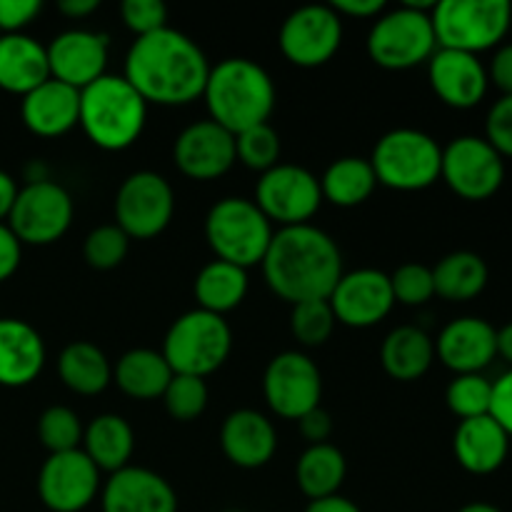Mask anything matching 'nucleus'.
<instances>
[{
	"mask_svg": "<svg viewBox=\"0 0 512 512\" xmlns=\"http://www.w3.org/2000/svg\"><path fill=\"white\" fill-rule=\"evenodd\" d=\"M498 355V330L483 318L465 315L440 330L435 358L455 375L483 373Z\"/></svg>",
	"mask_w": 512,
	"mask_h": 512,
	"instance_id": "412c9836",
	"label": "nucleus"
},
{
	"mask_svg": "<svg viewBox=\"0 0 512 512\" xmlns=\"http://www.w3.org/2000/svg\"><path fill=\"white\" fill-rule=\"evenodd\" d=\"M175 213L173 185L155 170H138L115 193V225L130 240L158 238Z\"/></svg>",
	"mask_w": 512,
	"mask_h": 512,
	"instance_id": "9b49d317",
	"label": "nucleus"
},
{
	"mask_svg": "<svg viewBox=\"0 0 512 512\" xmlns=\"http://www.w3.org/2000/svg\"><path fill=\"white\" fill-rule=\"evenodd\" d=\"M255 205L280 228L308 225L323 205L320 178L303 165L278 163L255 183Z\"/></svg>",
	"mask_w": 512,
	"mask_h": 512,
	"instance_id": "f8f14e48",
	"label": "nucleus"
},
{
	"mask_svg": "<svg viewBox=\"0 0 512 512\" xmlns=\"http://www.w3.org/2000/svg\"><path fill=\"white\" fill-rule=\"evenodd\" d=\"M45 365V343L38 330L18 318H0V385L25 388Z\"/></svg>",
	"mask_w": 512,
	"mask_h": 512,
	"instance_id": "393cba45",
	"label": "nucleus"
},
{
	"mask_svg": "<svg viewBox=\"0 0 512 512\" xmlns=\"http://www.w3.org/2000/svg\"><path fill=\"white\" fill-rule=\"evenodd\" d=\"M148 103L123 75L105 73L80 90L78 125L90 143L108 153H120L143 135Z\"/></svg>",
	"mask_w": 512,
	"mask_h": 512,
	"instance_id": "20e7f679",
	"label": "nucleus"
},
{
	"mask_svg": "<svg viewBox=\"0 0 512 512\" xmlns=\"http://www.w3.org/2000/svg\"><path fill=\"white\" fill-rule=\"evenodd\" d=\"M20 118L25 128L40 138H60L78 125L80 118V90L50 78L20 103Z\"/></svg>",
	"mask_w": 512,
	"mask_h": 512,
	"instance_id": "b1692460",
	"label": "nucleus"
},
{
	"mask_svg": "<svg viewBox=\"0 0 512 512\" xmlns=\"http://www.w3.org/2000/svg\"><path fill=\"white\" fill-rule=\"evenodd\" d=\"M173 160L185 178L215 180L235 165V135L215 120H195L180 130Z\"/></svg>",
	"mask_w": 512,
	"mask_h": 512,
	"instance_id": "6ab92c4d",
	"label": "nucleus"
},
{
	"mask_svg": "<svg viewBox=\"0 0 512 512\" xmlns=\"http://www.w3.org/2000/svg\"><path fill=\"white\" fill-rule=\"evenodd\" d=\"M45 80H50L48 48L33 35H0V90L23 98Z\"/></svg>",
	"mask_w": 512,
	"mask_h": 512,
	"instance_id": "bb28decb",
	"label": "nucleus"
},
{
	"mask_svg": "<svg viewBox=\"0 0 512 512\" xmlns=\"http://www.w3.org/2000/svg\"><path fill=\"white\" fill-rule=\"evenodd\" d=\"M83 430L78 413L65 405H50L38 418V440L50 455L78 450L83 443Z\"/></svg>",
	"mask_w": 512,
	"mask_h": 512,
	"instance_id": "c9c22d12",
	"label": "nucleus"
},
{
	"mask_svg": "<svg viewBox=\"0 0 512 512\" xmlns=\"http://www.w3.org/2000/svg\"><path fill=\"white\" fill-rule=\"evenodd\" d=\"M490 418L512 438V368L493 383Z\"/></svg>",
	"mask_w": 512,
	"mask_h": 512,
	"instance_id": "49530a36",
	"label": "nucleus"
},
{
	"mask_svg": "<svg viewBox=\"0 0 512 512\" xmlns=\"http://www.w3.org/2000/svg\"><path fill=\"white\" fill-rule=\"evenodd\" d=\"M428 78L433 93L448 108L470 110L483 103L488 93V68L478 55L438 48L428 60Z\"/></svg>",
	"mask_w": 512,
	"mask_h": 512,
	"instance_id": "aec40b11",
	"label": "nucleus"
},
{
	"mask_svg": "<svg viewBox=\"0 0 512 512\" xmlns=\"http://www.w3.org/2000/svg\"><path fill=\"white\" fill-rule=\"evenodd\" d=\"M130 238L115 223L98 225L83 243V258L93 270H115L128 258Z\"/></svg>",
	"mask_w": 512,
	"mask_h": 512,
	"instance_id": "a19ab883",
	"label": "nucleus"
},
{
	"mask_svg": "<svg viewBox=\"0 0 512 512\" xmlns=\"http://www.w3.org/2000/svg\"><path fill=\"white\" fill-rule=\"evenodd\" d=\"M278 45L288 63L320 68L330 63L343 45V18L330 5H300L280 25Z\"/></svg>",
	"mask_w": 512,
	"mask_h": 512,
	"instance_id": "4468645a",
	"label": "nucleus"
},
{
	"mask_svg": "<svg viewBox=\"0 0 512 512\" xmlns=\"http://www.w3.org/2000/svg\"><path fill=\"white\" fill-rule=\"evenodd\" d=\"M45 48H48L50 78L70 88L83 90L105 75L110 53V40L105 33L85 28L63 30Z\"/></svg>",
	"mask_w": 512,
	"mask_h": 512,
	"instance_id": "a211bd4d",
	"label": "nucleus"
},
{
	"mask_svg": "<svg viewBox=\"0 0 512 512\" xmlns=\"http://www.w3.org/2000/svg\"><path fill=\"white\" fill-rule=\"evenodd\" d=\"M298 428L310 445L328 443L330 435H333V418L325 408H315L298 420Z\"/></svg>",
	"mask_w": 512,
	"mask_h": 512,
	"instance_id": "de8ad7c7",
	"label": "nucleus"
},
{
	"mask_svg": "<svg viewBox=\"0 0 512 512\" xmlns=\"http://www.w3.org/2000/svg\"><path fill=\"white\" fill-rule=\"evenodd\" d=\"M488 80L503 95H512V43L498 45L488 68Z\"/></svg>",
	"mask_w": 512,
	"mask_h": 512,
	"instance_id": "8fccbe9b",
	"label": "nucleus"
},
{
	"mask_svg": "<svg viewBox=\"0 0 512 512\" xmlns=\"http://www.w3.org/2000/svg\"><path fill=\"white\" fill-rule=\"evenodd\" d=\"M378 188V178L370 160L358 155H345L333 160L320 178V193L323 200L333 203L335 208H355L370 200Z\"/></svg>",
	"mask_w": 512,
	"mask_h": 512,
	"instance_id": "72a5a7b5",
	"label": "nucleus"
},
{
	"mask_svg": "<svg viewBox=\"0 0 512 512\" xmlns=\"http://www.w3.org/2000/svg\"><path fill=\"white\" fill-rule=\"evenodd\" d=\"M455 460L473 475H490L500 470L510 453V435L490 415L460 420L453 435Z\"/></svg>",
	"mask_w": 512,
	"mask_h": 512,
	"instance_id": "a878e982",
	"label": "nucleus"
},
{
	"mask_svg": "<svg viewBox=\"0 0 512 512\" xmlns=\"http://www.w3.org/2000/svg\"><path fill=\"white\" fill-rule=\"evenodd\" d=\"M193 293L200 310L215 315L230 313L248 295V270L225 263V260H210L195 275Z\"/></svg>",
	"mask_w": 512,
	"mask_h": 512,
	"instance_id": "473e14b6",
	"label": "nucleus"
},
{
	"mask_svg": "<svg viewBox=\"0 0 512 512\" xmlns=\"http://www.w3.org/2000/svg\"><path fill=\"white\" fill-rule=\"evenodd\" d=\"M120 18L125 28L133 30L135 38L168 28V8L163 0H123Z\"/></svg>",
	"mask_w": 512,
	"mask_h": 512,
	"instance_id": "37998d69",
	"label": "nucleus"
},
{
	"mask_svg": "<svg viewBox=\"0 0 512 512\" xmlns=\"http://www.w3.org/2000/svg\"><path fill=\"white\" fill-rule=\"evenodd\" d=\"M458 512H503V510L495 508V505H490V503H468V505H463Z\"/></svg>",
	"mask_w": 512,
	"mask_h": 512,
	"instance_id": "4d7b16f0",
	"label": "nucleus"
},
{
	"mask_svg": "<svg viewBox=\"0 0 512 512\" xmlns=\"http://www.w3.org/2000/svg\"><path fill=\"white\" fill-rule=\"evenodd\" d=\"M485 140L503 158H512V95L495 100L485 120Z\"/></svg>",
	"mask_w": 512,
	"mask_h": 512,
	"instance_id": "c03bdc74",
	"label": "nucleus"
},
{
	"mask_svg": "<svg viewBox=\"0 0 512 512\" xmlns=\"http://www.w3.org/2000/svg\"><path fill=\"white\" fill-rule=\"evenodd\" d=\"M330 8H333L340 18L348 15V18L368 20V18H378L388 5H385V0H333Z\"/></svg>",
	"mask_w": 512,
	"mask_h": 512,
	"instance_id": "3c124183",
	"label": "nucleus"
},
{
	"mask_svg": "<svg viewBox=\"0 0 512 512\" xmlns=\"http://www.w3.org/2000/svg\"><path fill=\"white\" fill-rule=\"evenodd\" d=\"M435 360V343L418 325H400L390 330L380 348L385 373L398 383H415L430 370Z\"/></svg>",
	"mask_w": 512,
	"mask_h": 512,
	"instance_id": "cd10ccee",
	"label": "nucleus"
},
{
	"mask_svg": "<svg viewBox=\"0 0 512 512\" xmlns=\"http://www.w3.org/2000/svg\"><path fill=\"white\" fill-rule=\"evenodd\" d=\"M18 183L13 180V175L5 173V170H0V223H5L10 215V210H13L15 205V198H18Z\"/></svg>",
	"mask_w": 512,
	"mask_h": 512,
	"instance_id": "603ef678",
	"label": "nucleus"
},
{
	"mask_svg": "<svg viewBox=\"0 0 512 512\" xmlns=\"http://www.w3.org/2000/svg\"><path fill=\"white\" fill-rule=\"evenodd\" d=\"M260 268L280 300L298 305L330 298L343 275V255L325 230L293 225L275 230Z\"/></svg>",
	"mask_w": 512,
	"mask_h": 512,
	"instance_id": "f03ea898",
	"label": "nucleus"
},
{
	"mask_svg": "<svg viewBox=\"0 0 512 512\" xmlns=\"http://www.w3.org/2000/svg\"><path fill=\"white\" fill-rule=\"evenodd\" d=\"M335 313L328 300H308L293 305L290 313V333L303 348H320L330 340L335 330Z\"/></svg>",
	"mask_w": 512,
	"mask_h": 512,
	"instance_id": "e433bc0d",
	"label": "nucleus"
},
{
	"mask_svg": "<svg viewBox=\"0 0 512 512\" xmlns=\"http://www.w3.org/2000/svg\"><path fill=\"white\" fill-rule=\"evenodd\" d=\"M305 512H363L353 500L343 498V495H330L323 500H310Z\"/></svg>",
	"mask_w": 512,
	"mask_h": 512,
	"instance_id": "864d4df0",
	"label": "nucleus"
},
{
	"mask_svg": "<svg viewBox=\"0 0 512 512\" xmlns=\"http://www.w3.org/2000/svg\"><path fill=\"white\" fill-rule=\"evenodd\" d=\"M488 278V263L470 250H455L440 258L433 268L435 295L450 303H468L478 298L488 285Z\"/></svg>",
	"mask_w": 512,
	"mask_h": 512,
	"instance_id": "f704fd0d",
	"label": "nucleus"
},
{
	"mask_svg": "<svg viewBox=\"0 0 512 512\" xmlns=\"http://www.w3.org/2000/svg\"><path fill=\"white\" fill-rule=\"evenodd\" d=\"M40 0H0V35L23 33L40 15Z\"/></svg>",
	"mask_w": 512,
	"mask_h": 512,
	"instance_id": "a18cd8bd",
	"label": "nucleus"
},
{
	"mask_svg": "<svg viewBox=\"0 0 512 512\" xmlns=\"http://www.w3.org/2000/svg\"><path fill=\"white\" fill-rule=\"evenodd\" d=\"M20 258H23V245L15 238L13 230L8 228V223H0V283L13 278Z\"/></svg>",
	"mask_w": 512,
	"mask_h": 512,
	"instance_id": "09e8293b",
	"label": "nucleus"
},
{
	"mask_svg": "<svg viewBox=\"0 0 512 512\" xmlns=\"http://www.w3.org/2000/svg\"><path fill=\"white\" fill-rule=\"evenodd\" d=\"M163 405L168 415L178 423H193L208 408V385L193 375H173L163 393Z\"/></svg>",
	"mask_w": 512,
	"mask_h": 512,
	"instance_id": "ea45409f",
	"label": "nucleus"
},
{
	"mask_svg": "<svg viewBox=\"0 0 512 512\" xmlns=\"http://www.w3.org/2000/svg\"><path fill=\"white\" fill-rule=\"evenodd\" d=\"M58 375L68 390L78 395H100L113 383V365L98 345L75 340L58 355Z\"/></svg>",
	"mask_w": 512,
	"mask_h": 512,
	"instance_id": "7c9ffc66",
	"label": "nucleus"
},
{
	"mask_svg": "<svg viewBox=\"0 0 512 512\" xmlns=\"http://www.w3.org/2000/svg\"><path fill=\"white\" fill-rule=\"evenodd\" d=\"M370 165L378 185L400 193H418L440 180L443 148L423 130L395 128L375 143Z\"/></svg>",
	"mask_w": 512,
	"mask_h": 512,
	"instance_id": "0eeeda50",
	"label": "nucleus"
},
{
	"mask_svg": "<svg viewBox=\"0 0 512 512\" xmlns=\"http://www.w3.org/2000/svg\"><path fill=\"white\" fill-rule=\"evenodd\" d=\"M233 350V330L223 315L188 310L165 333L163 358L173 375L208 378L225 365Z\"/></svg>",
	"mask_w": 512,
	"mask_h": 512,
	"instance_id": "423d86ee",
	"label": "nucleus"
},
{
	"mask_svg": "<svg viewBox=\"0 0 512 512\" xmlns=\"http://www.w3.org/2000/svg\"><path fill=\"white\" fill-rule=\"evenodd\" d=\"M348 475L343 450L333 443L308 445L303 455L295 463V480L305 498L323 500L330 495H340V488Z\"/></svg>",
	"mask_w": 512,
	"mask_h": 512,
	"instance_id": "2f4dec72",
	"label": "nucleus"
},
{
	"mask_svg": "<svg viewBox=\"0 0 512 512\" xmlns=\"http://www.w3.org/2000/svg\"><path fill=\"white\" fill-rule=\"evenodd\" d=\"M490 400H493V383L480 373L455 375L445 390V403L460 420L490 415Z\"/></svg>",
	"mask_w": 512,
	"mask_h": 512,
	"instance_id": "4c0bfd02",
	"label": "nucleus"
},
{
	"mask_svg": "<svg viewBox=\"0 0 512 512\" xmlns=\"http://www.w3.org/2000/svg\"><path fill=\"white\" fill-rule=\"evenodd\" d=\"M390 288H393L395 303L418 308L425 305L435 295L433 268L423 263H405L390 275Z\"/></svg>",
	"mask_w": 512,
	"mask_h": 512,
	"instance_id": "79ce46f5",
	"label": "nucleus"
},
{
	"mask_svg": "<svg viewBox=\"0 0 512 512\" xmlns=\"http://www.w3.org/2000/svg\"><path fill=\"white\" fill-rule=\"evenodd\" d=\"M113 380L128 398L155 400L163 398L165 388L173 380V370L165 363L160 350L133 348L118 358L113 368Z\"/></svg>",
	"mask_w": 512,
	"mask_h": 512,
	"instance_id": "c756f323",
	"label": "nucleus"
},
{
	"mask_svg": "<svg viewBox=\"0 0 512 512\" xmlns=\"http://www.w3.org/2000/svg\"><path fill=\"white\" fill-rule=\"evenodd\" d=\"M75 205L68 190L53 180H30L18 190L8 228L20 245H53L68 233Z\"/></svg>",
	"mask_w": 512,
	"mask_h": 512,
	"instance_id": "9d476101",
	"label": "nucleus"
},
{
	"mask_svg": "<svg viewBox=\"0 0 512 512\" xmlns=\"http://www.w3.org/2000/svg\"><path fill=\"white\" fill-rule=\"evenodd\" d=\"M220 448L235 468H263L278 450V433H275L273 420L258 410H233L220 428Z\"/></svg>",
	"mask_w": 512,
	"mask_h": 512,
	"instance_id": "5701e85b",
	"label": "nucleus"
},
{
	"mask_svg": "<svg viewBox=\"0 0 512 512\" xmlns=\"http://www.w3.org/2000/svg\"><path fill=\"white\" fill-rule=\"evenodd\" d=\"M83 453L93 460V465L105 473H118L128 468L135 450V433L123 415L103 413L88 423L83 430Z\"/></svg>",
	"mask_w": 512,
	"mask_h": 512,
	"instance_id": "c85d7f7f",
	"label": "nucleus"
},
{
	"mask_svg": "<svg viewBox=\"0 0 512 512\" xmlns=\"http://www.w3.org/2000/svg\"><path fill=\"white\" fill-rule=\"evenodd\" d=\"M430 18L438 48L478 55L503 43L512 5L508 0H438Z\"/></svg>",
	"mask_w": 512,
	"mask_h": 512,
	"instance_id": "6e6552de",
	"label": "nucleus"
},
{
	"mask_svg": "<svg viewBox=\"0 0 512 512\" xmlns=\"http://www.w3.org/2000/svg\"><path fill=\"white\" fill-rule=\"evenodd\" d=\"M498 355L508 360L512 368V323L503 325V328L498 330Z\"/></svg>",
	"mask_w": 512,
	"mask_h": 512,
	"instance_id": "6e6d98bb",
	"label": "nucleus"
},
{
	"mask_svg": "<svg viewBox=\"0 0 512 512\" xmlns=\"http://www.w3.org/2000/svg\"><path fill=\"white\" fill-rule=\"evenodd\" d=\"M103 512H178V495L173 485L155 470L128 468L118 470L100 488Z\"/></svg>",
	"mask_w": 512,
	"mask_h": 512,
	"instance_id": "4be33fe9",
	"label": "nucleus"
},
{
	"mask_svg": "<svg viewBox=\"0 0 512 512\" xmlns=\"http://www.w3.org/2000/svg\"><path fill=\"white\" fill-rule=\"evenodd\" d=\"M203 100L210 120L238 135L268 123L275 108V83L255 60L225 58L210 65Z\"/></svg>",
	"mask_w": 512,
	"mask_h": 512,
	"instance_id": "7ed1b4c3",
	"label": "nucleus"
},
{
	"mask_svg": "<svg viewBox=\"0 0 512 512\" xmlns=\"http://www.w3.org/2000/svg\"><path fill=\"white\" fill-rule=\"evenodd\" d=\"M98 8H100L98 0H60L58 3L60 13L68 15V18L73 20L88 18V15H93Z\"/></svg>",
	"mask_w": 512,
	"mask_h": 512,
	"instance_id": "5fc2aeb1",
	"label": "nucleus"
},
{
	"mask_svg": "<svg viewBox=\"0 0 512 512\" xmlns=\"http://www.w3.org/2000/svg\"><path fill=\"white\" fill-rule=\"evenodd\" d=\"M430 13L433 10L413 8L405 0L398 8H385L375 18L365 43L370 60L385 70H410L428 63L438 50Z\"/></svg>",
	"mask_w": 512,
	"mask_h": 512,
	"instance_id": "1a4fd4ad",
	"label": "nucleus"
},
{
	"mask_svg": "<svg viewBox=\"0 0 512 512\" xmlns=\"http://www.w3.org/2000/svg\"><path fill=\"white\" fill-rule=\"evenodd\" d=\"M335 320L348 328H373L395 308L390 275L375 268H360L340 275L328 298Z\"/></svg>",
	"mask_w": 512,
	"mask_h": 512,
	"instance_id": "f3484780",
	"label": "nucleus"
},
{
	"mask_svg": "<svg viewBox=\"0 0 512 512\" xmlns=\"http://www.w3.org/2000/svg\"><path fill=\"white\" fill-rule=\"evenodd\" d=\"M235 158L250 170H258L260 175L265 170L275 168L280 163V135L270 123L255 125V128L243 130L235 135Z\"/></svg>",
	"mask_w": 512,
	"mask_h": 512,
	"instance_id": "58836bf2",
	"label": "nucleus"
},
{
	"mask_svg": "<svg viewBox=\"0 0 512 512\" xmlns=\"http://www.w3.org/2000/svg\"><path fill=\"white\" fill-rule=\"evenodd\" d=\"M273 233V223L255 200L240 195L218 200L205 215V240L215 260H225L243 270L263 263Z\"/></svg>",
	"mask_w": 512,
	"mask_h": 512,
	"instance_id": "39448f33",
	"label": "nucleus"
},
{
	"mask_svg": "<svg viewBox=\"0 0 512 512\" xmlns=\"http://www.w3.org/2000/svg\"><path fill=\"white\" fill-rule=\"evenodd\" d=\"M440 178L458 198L480 203L503 188L505 158L480 135H460L443 148Z\"/></svg>",
	"mask_w": 512,
	"mask_h": 512,
	"instance_id": "ddd939ff",
	"label": "nucleus"
},
{
	"mask_svg": "<svg viewBox=\"0 0 512 512\" xmlns=\"http://www.w3.org/2000/svg\"><path fill=\"white\" fill-rule=\"evenodd\" d=\"M100 488V470L80 448L48 455L38 473L40 503L50 512H83Z\"/></svg>",
	"mask_w": 512,
	"mask_h": 512,
	"instance_id": "dca6fc26",
	"label": "nucleus"
},
{
	"mask_svg": "<svg viewBox=\"0 0 512 512\" xmlns=\"http://www.w3.org/2000/svg\"><path fill=\"white\" fill-rule=\"evenodd\" d=\"M208 75L210 63L203 48L173 28L135 38L125 55L123 78L148 105H190L203 98Z\"/></svg>",
	"mask_w": 512,
	"mask_h": 512,
	"instance_id": "f257e3e1",
	"label": "nucleus"
},
{
	"mask_svg": "<svg viewBox=\"0 0 512 512\" xmlns=\"http://www.w3.org/2000/svg\"><path fill=\"white\" fill-rule=\"evenodd\" d=\"M263 395L270 413L283 420H300L320 408L323 375L315 360L300 350H285L268 363L263 375Z\"/></svg>",
	"mask_w": 512,
	"mask_h": 512,
	"instance_id": "2eb2a0df",
	"label": "nucleus"
}]
</instances>
